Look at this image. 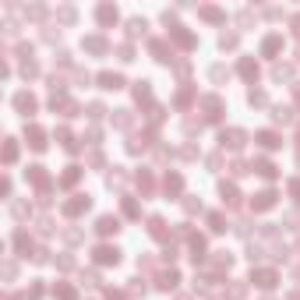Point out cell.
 Masks as SVG:
<instances>
[{
  "instance_id": "1",
  "label": "cell",
  "mask_w": 300,
  "mask_h": 300,
  "mask_svg": "<svg viewBox=\"0 0 300 300\" xmlns=\"http://www.w3.org/2000/svg\"><path fill=\"white\" fill-rule=\"evenodd\" d=\"M244 141H247V134L244 131H222V148H244Z\"/></svg>"
},
{
  "instance_id": "2",
  "label": "cell",
  "mask_w": 300,
  "mask_h": 300,
  "mask_svg": "<svg viewBox=\"0 0 300 300\" xmlns=\"http://www.w3.org/2000/svg\"><path fill=\"white\" fill-rule=\"evenodd\" d=\"M272 205H276V191H261V195L251 198V208H254V212H265V208H272Z\"/></svg>"
},
{
  "instance_id": "3",
  "label": "cell",
  "mask_w": 300,
  "mask_h": 300,
  "mask_svg": "<svg viewBox=\"0 0 300 300\" xmlns=\"http://www.w3.org/2000/svg\"><path fill=\"white\" fill-rule=\"evenodd\" d=\"M25 138H28V145L35 148V152H43V148H46V134H43V127H35V124H32V127L25 131Z\"/></svg>"
},
{
  "instance_id": "4",
  "label": "cell",
  "mask_w": 300,
  "mask_h": 300,
  "mask_svg": "<svg viewBox=\"0 0 300 300\" xmlns=\"http://www.w3.org/2000/svg\"><path fill=\"white\" fill-rule=\"evenodd\" d=\"M85 208H89V195H74V198L64 205V212H67V215H82Z\"/></svg>"
},
{
  "instance_id": "5",
  "label": "cell",
  "mask_w": 300,
  "mask_h": 300,
  "mask_svg": "<svg viewBox=\"0 0 300 300\" xmlns=\"http://www.w3.org/2000/svg\"><path fill=\"white\" fill-rule=\"evenodd\" d=\"M96 261H102V265H117V261H120V251H117V247H99V251H96Z\"/></svg>"
},
{
  "instance_id": "6",
  "label": "cell",
  "mask_w": 300,
  "mask_h": 300,
  "mask_svg": "<svg viewBox=\"0 0 300 300\" xmlns=\"http://www.w3.org/2000/svg\"><path fill=\"white\" fill-rule=\"evenodd\" d=\"M251 279H254V283H258L261 290H269V286H276V272H269V269H258V272H254Z\"/></svg>"
},
{
  "instance_id": "7",
  "label": "cell",
  "mask_w": 300,
  "mask_h": 300,
  "mask_svg": "<svg viewBox=\"0 0 300 300\" xmlns=\"http://www.w3.org/2000/svg\"><path fill=\"white\" fill-rule=\"evenodd\" d=\"M96 230H99L102 237H109V233H117V230H120V222H117L113 215H102V219H99V226H96Z\"/></svg>"
},
{
  "instance_id": "8",
  "label": "cell",
  "mask_w": 300,
  "mask_h": 300,
  "mask_svg": "<svg viewBox=\"0 0 300 300\" xmlns=\"http://www.w3.org/2000/svg\"><path fill=\"white\" fill-rule=\"evenodd\" d=\"M14 106H18V109H21V113L28 117V113H32V109H35V99H32L28 92H18V96H14Z\"/></svg>"
},
{
  "instance_id": "9",
  "label": "cell",
  "mask_w": 300,
  "mask_h": 300,
  "mask_svg": "<svg viewBox=\"0 0 300 300\" xmlns=\"http://www.w3.org/2000/svg\"><path fill=\"white\" fill-rule=\"evenodd\" d=\"M258 145H261V148H279L283 141H279V134H272V131H261V134H258Z\"/></svg>"
},
{
  "instance_id": "10",
  "label": "cell",
  "mask_w": 300,
  "mask_h": 300,
  "mask_svg": "<svg viewBox=\"0 0 300 300\" xmlns=\"http://www.w3.org/2000/svg\"><path fill=\"white\" fill-rule=\"evenodd\" d=\"M99 82H102V89H124V78H120V74H99Z\"/></svg>"
},
{
  "instance_id": "11",
  "label": "cell",
  "mask_w": 300,
  "mask_h": 300,
  "mask_svg": "<svg viewBox=\"0 0 300 300\" xmlns=\"http://www.w3.org/2000/svg\"><path fill=\"white\" fill-rule=\"evenodd\" d=\"M251 170H254V173H261V177H269V180H272V177H276V166H272V163H269V159H258V163H254V166H251Z\"/></svg>"
},
{
  "instance_id": "12",
  "label": "cell",
  "mask_w": 300,
  "mask_h": 300,
  "mask_svg": "<svg viewBox=\"0 0 300 300\" xmlns=\"http://www.w3.org/2000/svg\"><path fill=\"white\" fill-rule=\"evenodd\" d=\"M163 187H166V195H180V187H184V180H180V173H170Z\"/></svg>"
},
{
  "instance_id": "13",
  "label": "cell",
  "mask_w": 300,
  "mask_h": 300,
  "mask_svg": "<svg viewBox=\"0 0 300 300\" xmlns=\"http://www.w3.org/2000/svg\"><path fill=\"white\" fill-rule=\"evenodd\" d=\"M222 201H226V205H237L240 201V191H237L233 184H222Z\"/></svg>"
},
{
  "instance_id": "14",
  "label": "cell",
  "mask_w": 300,
  "mask_h": 300,
  "mask_svg": "<svg viewBox=\"0 0 300 300\" xmlns=\"http://www.w3.org/2000/svg\"><path fill=\"white\" fill-rule=\"evenodd\" d=\"M148 233H152V237H159V240H163V237H166V222L152 215V219H148Z\"/></svg>"
},
{
  "instance_id": "15",
  "label": "cell",
  "mask_w": 300,
  "mask_h": 300,
  "mask_svg": "<svg viewBox=\"0 0 300 300\" xmlns=\"http://www.w3.org/2000/svg\"><path fill=\"white\" fill-rule=\"evenodd\" d=\"M272 117H276L279 124H293V109H290V106H276V109H272Z\"/></svg>"
},
{
  "instance_id": "16",
  "label": "cell",
  "mask_w": 300,
  "mask_h": 300,
  "mask_svg": "<svg viewBox=\"0 0 300 300\" xmlns=\"http://www.w3.org/2000/svg\"><path fill=\"white\" fill-rule=\"evenodd\" d=\"M201 106H205V109H208V117H212V120H215V117H219V109H222V102H219V99H215V96H208V99H201Z\"/></svg>"
},
{
  "instance_id": "17",
  "label": "cell",
  "mask_w": 300,
  "mask_h": 300,
  "mask_svg": "<svg viewBox=\"0 0 300 300\" xmlns=\"http://www.w3.org/2000/svg\"><path fill=\"white\" fill-rule=\"evenodd\" d=\"M173 39H177L180 46H195V35H191V32H184V28H173Z\"/></svg>"
},
{
  "instance_id": "18",
  "label": "cell",
  "mask_w": 300,
  "mask_h": 300,
  "mask_svg": "<svg viewBox=\"0 0 300 300\" xmlns=\"http://www.w3.org/2000/svg\"><path fill=\"white\" fill-rule=\"evenodd\" d=\"M152 53L156 60H173V50H166V43H152Z\"/></svg>"
},
{
  "instance_id": "19",
  "label": "cell",
  "mask_w": 300,
  "mask_h": 300,
  "mask_svg": "<svg viewBox=\"0 0 300 300\" xmlns=\"http://www.w3.org/2000/svg\"><path fill=\"white\" fill-rule=\"evenodd\" d=\"M177 279H180V276L170 269V272H163V276H159V286H163V290H173V286H177Z\"/></svg>"
},
{
  "instance_id": "20",
  "label": "cell",
  "mask_w": 300,
  "mask_h": 300,
  "mask_svg": "<svg viewBox=\"0 0 300 300\" xmlns=\"http://www.w3.org/2000/svg\"><path fill=\"white\" fill-rule=\"evenodd\" d=\"M99 21H102V25H109V21H117V11L109 7V4H102V7H99Z\"/></svg>"
},
{
  "instance_id": "21",
  "label": "cell",
  "mask_w": 300,
  "mask_h": 300,
  "mask_svg": "<svg viewBox=\"0 0 300 300\" xmlns=\"http://www.w3.org/2000/svg\"><path fill=\"white\" fill-rule=\"evenodd\" d=\"M261 50H265V53H279V50H283V39H279V35H269Z\"/></svg>"
},
{
  "instance_id": "22",
  "label": "cell",
  "mask_w": 300,
  "mask_h": 300,
  "mask_svg": "<svg viewBox=\"0 0 300 300\" xmlns=\"http://www.w3.org/2000/svg\"><path fill=\"white\" fill-rule=\"evenodd\" d=\"M240 74L244 78H258V64L254 60H240Z\"/></svg>"
},
{
  "instance_id": "23",
  "label": "cell",
  "mask_w": 300,
  "mask_h": 300,
  "mask_svg": "<svg viewBox=\"0 0 300 300\" xmlns=\"http://www.w3.org/2000/svg\"><path fill=\"white\" fill-rule=\"evenodd\" d=\"M85 50H89V53H102V50H106V43L99 39V35H92V39H85Z\"/></svg>"
},
{
  "instance_id": "24",
  "label": "cell",
  "mask_w": 300,
  "mask_h": 300,
  "mask_svg": "<svg viewBox=\"0 0 300 300\" xmlns=\"http://www.w3.org/2000/svg\"><path fill=\"white\" fill-rule=\"evenodd\" d=\"M208 226H212L215 233H222V230H226V219H222L219 212H212V215H208Z\"/></svg>"
},
{
  "instance_id": "25",
  "label": "cell",
  "mask_w": 300,
  "mask_h": 300,
  "mask_svg": "<svg viewBox=\"0 0 300 300\" xmlns=\"http://www.w3.org/2000/svg\"><path fill=\"white\" fill-rule=\"evenodd\" d=\"M290 74H293V67H283V64H276V67H272V78H276V82L290 78Z\"/></svg>"
},
{
  "instance_id": "26",
  "label": "cell",
  "mask_w": 300,
  "mask_h": 300,
  "mask_svg": "<svg viewBox=\"0 0 300 300\" xmlns=\"http://www.w3.org/2000/svg\"><path fill=\"white\" fill-rule=\"evenodd\" d=\"M78 177H82V170H78V166H71V170L64 173V180H60V184H64V187H71V184L78 180Z\"/></svg>"
},
{
  "instance_id": "27",
  "label": "cell",
  "mask_w": 300,
  "mask_h": 300,
  "mask_svg": "<svg viewBox=\"0 0 300 300\" xmlns=\"http://www.w3.org/2000/svg\"><path fill=\"white\" fill-rule=\"evenodd\" d=\"M138 187L148 195V191H152V177H148V173H138Z\"/></svg>"
},
{
  "instance_id": "28",
  "label": "cell",
  "mask_w": 300,
  "mask_h": 300,
  "mask_svg": "<svg viewBox=\"0 0 300 300\" xmlns=\"http://www.w3.org/2000/svg\"><path fill=\"white\" fill-rule=\"evenodd\" d=\"M14 156H18V145H14V141H7V145H4V159H7V163H14Z\"/></svg>"
},
{
  "instance_id": "29",
  "label": "cell",
  "mask_w": 300,
  "mask_h": 300,
  "mask_svg": "<svg viewBox=\"0 0 300 300\" xmlns=\"http://www.w3.org/2000/svg\"><path fill=\"white\" fill-rule=\"evenodd\" d=\"M134 96H138V102H141V99H148V96H152V92H148V85H145V82H138V89H134Z\"/></svg>"
},
{
  "instance_id": "30",
  "label": "cell",
  "mask_w": 300,
  "mask_h": 300,
  "mask_svg": "<svg viewBox=\"0 0 300 300\" xmlns=\"http://www.w3.org/2000/svg\"><path fill=\"white\" fill-rule=\"evenodd\" d=\"M57 297H60V300H74V290H71V286H57Z\"/></svg>"
},
{
  "instance_id": "31",
  "label": "cell",
  "mask_w": 300,
  "mask_h": 300,
  "mask_svg": "<svg viewBox=\"0 0 300 300\" xmlns=\"http://www.w3.org/2000/svg\"><path fill=\"white\" fill-rule=\"evenodd\" d=\"M247 99H251V106H265V92H251Z\"/></svg>"
},
{
  "instance_id": "32",
  "label": "cell",
  "mask_w": 300,
  "mask_h": 300,
  "mask_svg": "<svg viewBox=\"0 0 300 300\" xmlns=\"http://www.w3.org/2000/svg\"><path fill=\"white\" fill-rule=\"evenodd\" d=\"M219 43H222V50H233V46H237V35H222Z\"/></svg>"
},
{
  "instance_id": "33",
  "label": "cell",
  "mask_w": 300,
  "mask_h": 300,
  "mask_svg": "<svg viewBox=\"0 0 300 300\" xmlns=\"http://www.w3.org/2000/svg\"><path fill=\"white\" fill-rule=\"evenodd\" d=\"M212 78L222 82V78H230V71H222V67H212Z\"/></svg>"
},
{
  "instance_id": "34",
  "label": "cell",
  "mask_w": 300,
  "mask_h": 300,
  "mask_svg": "<svg viewBox=\"0 0 300 300\" xmlns=\"http://www.w3.org/2000/svg\"><path fill=\"white\" fill-rule=\"evenodd\" d=\"M201 14H205V18H212V21H219V18H222L215 7H201Z\"/></svg>"
},
{
  "instance_id": "35",
  "label": "cell",
  "mask_w": 300,
  "mask_h": 300,
  "mask_svg": "<svg viewBox=\"0 0 300 300\" xmlns=\"http://www.w3.org/2000/svg\"><path fill=\"white\" fill-rule=\"evenodd\" d=\"M184 205H187V212H201V201H195V198H187Z\"/></svg>"
},
{
  "instance_id": "36",
  "label": "cell",
  "mask_w": 300,
  "mask_h": 300,
  "mask_svg": "<svg viewBox=\"0 0 300 300\" xmlns=\"http://www.w3.org/2000/svg\"><path fill=\"white\" fill-rule=\"evenodd\" d=\"M124 212H127V215H138V205H134V201L127 198V201H124Z\"/></svg>"
},
{
  "instance_id": "37",
  "label": "cell",
  "mask_w": 300,
  "mask_h": 300,
  "mask_svg": "<svg viewBox=\"0 0 300 300\" xmlns=\"http://www.w3.org/2000/svg\"><path fill=\"white\" fill-rule=\"evenodd\" d=\"M14 244H18L21 251H28V237H25V233H18V237H14Z\"/></svg>"
},
{
  "instance_id": "38",
  "label": "cell",
  "mask_w": 300,
  "mask_h": 300,
  "mask_svg": "<svg viewBox=\"0 0 300 300\" xmlns=\"http://www.w3.org/2000/svg\"><path fill=\"white\" fill-rule=\"evenodd\" d=\"M290 195H293V198L300 201V180H293V184H290Z\"/></svg>"
},
{
  "instance_id": "39",
  "label": "cell",
  "mask_w": 300,
  "mask_h": 300,
  "mask_svg": "<svg viewBox=\"0 0 300 300\" xmlns=\"http://www.w3.org/2000/svg\"><path fill=\"white\" fill-rule=\"evenodd\" d=\"M293 32H297V35H300V18H293Z\"/></svg>"
},
{
  "instance_id": "40",
  "label": "cell",
  "mask_w": 300,
  "mask_h": 300,
  "mask_svg": "<svg viewBox=\"0 0 300 300\" xmlns=\"http://www.w3.org/2000/svg\"><path fill=\"white\" fill-rule=\"evenodd\" d=\"M297 106H300V85H297Z\"/></svg>"
},
{
  "instance_id": "41",
  "label": "cell",
  "mask_w": 300,
  "mask_h": 300,
  "mask_svg": "<svg viewBox=\"0 0 300 300\" xmlns=\"http://www.w3.org/2000/svg\"><path fill=\"white\" fill-rule=\"evenodd\" d=\"M290 300H300V293H293V297H290Z\"/></svg>"
},
{
  "instance_id": "42",
  "label": "cell",
  "mask_w": 300,
  "mask_h": 300,
  "mask_svg": "<svg viewBox=\"0 0 300 300\" xmlns=\"http://www.w3.org/2000/svg\"><path fill=\"white\" fill-rule=\"evenodd\" d=\"M297 159H300V156H297Z\"/></svg>"
}]
</instances>
